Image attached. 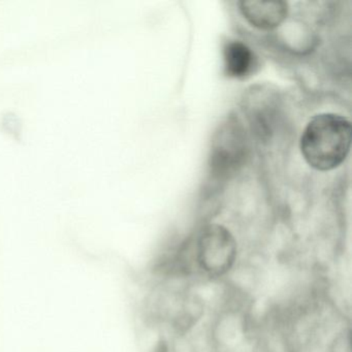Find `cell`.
<instances>
[{"label": "cell", "mask_w": 352, "mask_h": 352, "mask_svg": "<svg viewBox=\"0 0 352 352\" xmlns=\"http://www.w3.org/2000/svg\"><path fill=\"white\" fill-rule=\"evenodd\" d=\"M241 11L255 28L271 30L285 19L287 3L284 1H243Z\"/></svg>", "instance_id": "2"}, {"label": "cell", "mask_w": 352, "mask_h": 352, "mask_svg": "<svg viewBox=\"0 0 352 352\" xmlns=\"http://www.w3.org/2000/svg\"><path fill=\"white\" fill-rule=\"evenodd\" d=\"M224 63L226 75L232 78H242L252 67L253 54L243 43L230 42L224 48Z\"/></svg>", "instance_id": "3"}, {"label": "cell", "mask_w": 352, "mask_h": 352, "mask_svg": "<svg viewBox=\"0 0 352 352\" xmlns=\"http://www.w3.org/2000/svg\"><path fill=\"white\" fill-rule=\"evenodd\" d=\"M351 133V123L345 117L329 113L316 115L302 131L300 151L315 170H333L349 153Z\"/></svg>", "instance_id": "1"}]
</instances>
